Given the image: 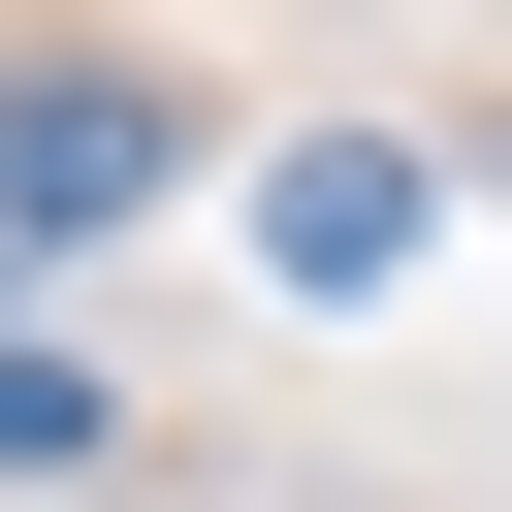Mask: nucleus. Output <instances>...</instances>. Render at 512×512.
<instances>
[{
    "mask_svg": "<svg viewBox=\"0 0 512 512\" xmlns=\"http://www.w3.org/2000/svg\"><path fill=\"white\" fill-rule=\"evenodd\" d=\"M128 192H192V96L160 64H0V256H64Z\"/></svg>",
    "mask_w": 512,
    "mask_h": 512,
    "instance_id": "nucleus-1",
    "label": "nucleus"
},
{
    "mask_svg": "<svg viewBox=\"0 0 512 512\" xmlns=\"http://www.w3.org/2000/svg\"><path fill=\"white\" fill-rule=\"evenodd\" d=\"M416 224H448V192H416L384 128H320V160H256V288H320V320H352V288H416Z\"/></svg>",
    "mask_w": 512,
    "mask_h": 512,
    "instance_id": "nucleus-2",
    "label": "nucleus"
},
{
    "mask_svg": "<svg viewBox=\"0 0 512 512\" xmlns=\"http://www.w3.org/2000/svg\"><path fill=\"white\" fill-rule=\"evenodd\" d=\"M96 416H128V384H96V352H64V320H32V352H0V480H64V448H96Z\"/></svg>",
    "mask_w": 512,
    "mask_h": 512,
    "instance_id": "nucleus-3",
    "label": "nucleus"
}]
</instances>
